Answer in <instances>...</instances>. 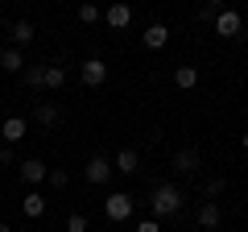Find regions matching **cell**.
I'll use <instances>...</instances> for the list:
<instances>
[{
	"mask_svg": "<svg viewBox=\"0 0 248 232\" xmlns=\"http://www.w3.org/2000/svg\"><path fill=\"white\" fill-rule=\"evenodd\" d=\"M33 120H37V125H46V129L58 125V104H50V99H46V104H37V108H33Z\"/></svg>",
	"mask_w": 248,
	"mask_h": 232,
	"instance_id": "obj_12",
	"label": "cell"
},
{
	"mask_svg": "<svg viewBox=\"0 0 248 232\" xmlns=\"http://www.w3.org/2000/svg\"><path fill=\"white\" fill-rule=\"evenodd\" d=\"M79 79L87 83V87H99V83L108 79V63H104V58H87L83 71H79Z\"/></svg>",
	"mask_w": 248,
	"mask_h": 232,
	"instance_id": "obj_3",
	"label": "cell"
},
{
	"mask_svg": "<svg viewBox=\"0 0 248 232\" xmlns=\"http://www.w3.org/2000/svg\"><path fill=\"white\" fill-rule=\"evenodd\" d=\"M137 232H161V228H157V220H141V224H137Z\"/></svg>",
	"mask_w": 248,
	"mask_h": 232,
	"instance_id": "obj_25",
	"label": "cell"
},
{
	"mask_svg": "<svg viewBox=\"0 0 248 232\" xmlns=\"http://www.w3.org/2000/svg\"><path fill=\"white\" fill-rule=\"evenodd\" d=\"M137 166H141V153H137V149H120L116 162H112V170H120V174H133Z\"/></svg>",
	"mask_w": 248,
	"mask_h": 232,
	"instance_id": "obj_9",
	"label": "cell"
},
{
	"mask_svg": "<svg viewBox=\"0 0 248 232\" xmlns=\"http://www.w3.org/2000/svg\"><path fill=\"white\" fill-rule=\"evenodd\" d=\"M215 17H219V4H203V9H199V21H211L215 25Z\"/></svg>",
	"mask_w": 248,
	"mask_h": 232,
	"instance_id": "obj_23",
	"label": "cell"
},
{
	"mask_svg": "<svg viewBox=\"0 0 248 232\" xmlns=\"http://www.w3.org/2000/svg\"><path fill=\"white\" fill-rule=\"evenodd\" d=\"M21 179H25V182H42V179H50V170H46V162L25 158V162H21Z\"/></svg>",
	"mask_w": 248,
	"mask_h": 232,
	"instance_id": "obj_7",
	"label": "cell"
},
{
	"mask_svg": "<svg viewBox=\"0 0 248 232\" xmlns=\"http://www.w3.org/2000/svg\"><path fill=\"white\" fill-rule=\"evenodd\" d=\"M174 170H178V174H190V170H199V153H195V149H182V153L174 158Z\"/></svg>",
	"mask_w": 248,
	"mask_h": 232,
	"instance_id": "obj_15",
	"label": "cell"
},
{
	"mask_svg": "<svg viewBox=\"0 0 248 232\" xmlns=\"http://www.w3.org/2000/svg\"><path fill=\"white\" fill-rule=\"evenodd\" d=\"M25 215H29V220H42V215H46V199L37 195V191L25 195Z\"/></svg>",
	"mask_w": 248,
	"mask_h": 232,
	"instance_id": "obj_16",
	"label": "cell"
},
{
	"mask_svg": "<svg viewBox=\"0 0 248 232\" xmlns=\"http://www.w3.org/2000/svg\"><path fill=\"white\" fill-rule=\"evenodd\" d=\"M104 21L112 29H128V21H133V9H128V4H112V9L104 13Z\"/></svg>",
	"mask_w": 248,
	"mask_h": 232,
	"instance_id": "obj_8",
	"label": "cell"
},
{
	"mask_svg": "<svg viewBox=\"0 0 248 232\" xmlns=\"http://www.w3.org/2000/svg\"><path fill=\"white\" fill-rule=\"evenodd\" d=\"M141 42L149 46V50H161V46L170 42V29H166V25H149V29H145V37H141Z\"/></svg>",
	"mask_w": 248,
	"mask_h": 232,
	"instance_id": "obj_11",
	"label": "cell"
},
{
	"mask_svg": "<svg viewBox=\"0 0 248 232\" xmlns=\"http://www.w3.org/2000/svg\"><path fill=\"white\" fill-rule=\"evenodd\" d=\"M66 232H87V215H83V212H71V215H66Z\"/></svg>",
	"mask_w": 248,
	"mask_h": 232,
	"instance_id": "obj_20",
	"label": "cell"
},
{
	"mask_svg": "<svg viewBox=\"0 0 248 232\" xmlns=\"http://www.w3.org/2000/svg\"><path fill=\"white\" fill-rule=\"evenodd\" d=\"M0 137H4V141H21V137H25V120H21V116H9V120H4V125H0Z\"/></svg>",
	"mask_w": 248,
	"mask_h": 232,
	"instance_id": "obj_10",
	"label": "cell"
},
{
	"mask_svg": "<svg viewBox=\"0 0 248 232\" xmlns=\"http://www.w3.org/2000/svg\"><path fill=\"white\" fill-rule=\"evenodd\" d=\"M182 203H186V199H182V191H178L174 182H161V187H153V195H149V207H153L157 220H161V215H178Z\"/></svg>",
	"mask_w": 248,
	"mask_h": 232,
	"instance_id": "obj_1",
	"label": "cell"
},
{
	"mask_svg": "<svg viewBox=\"0 0 248 232\" xmlns=\"http://www.w3.org/2000/svg\"><path fill=\"white\" fill-rule=\"evenodd\" d=\"M0 66H4V71H9V75H17L21 66H25V58H21V50H13V46H9V50L0 54Z\"/></svg>",
	"mask_w": 248,
	"mask_h": 232,
	"instance_id": "obj_17",
	"label": "cell"
},
{
	"mask_svg": "<svg viewBox=\"0 0 248 232\" xmlns=\"http://www.w3.org/2000/svg\"><path fill=\"white\" fill-rule=\"evenodd\" d=\"M240 141H244V149H248V133H244V137H240Z\"/></svg>",
	"mask_w": 248,
	"mask_h": 232,
	"instance_id": "obj_27",
	"label": "cell"
},
{
	"mask_svg": "<svg viewBox=\"0 0 248 232\" xmlns=\"http://www.w3.org/2000/svg\"><path fill=\"white\" fill-rule=\"evenodd\" d=\"M13 158H17V153H13V145H0V166H13Z\"/></svg>",
	"mask_w": 248,
	"mask_h": 232,
	"instance_id": "obj_24",
	"label": "cell"
},
{
	"mask_svg": "<svg viewBox=\"0 0 248 232\" xmlns=\"http://www.w3.org/2000/svg\"><path fill=\"white\" fill-rule=\"evenodd\" d=\"M83 174H87V182H91V187H104V182L112 179V162H108V158H91Z\"/></svg>",
	"mask_w": 248,
	"mask_h": 232,
	"instance_id": "obj_5",
	"label": "cell"
},
{
	"mask_svg": "<svg viewBox=\"0 0 248 232\" xmlns=\"http://www.w3.org/2000/svg\"><path fill=\"white\" fill-rule=\"evenodd\" d=\"M174 83H178L182 91L199 87V66H178V71H174Z\"/></svg>",
	"mask_w": 248,
	"mask_h": 232,
	"instance_id": "obj_13",
	"label": "cell"
},
{
	"mask_svg": "<svg viewBox=\"0 0 248 232\" xmlns=\"http://www.w3.org/2000/svg\"><path fill=\"white\" fill-rule=\"evenodd\" d=\"M66 182H71V174H66V170H50V187H66Z\"/></svg>",
	"mask_w": 248,
	"mask_h": 232,
	"instance_id": "obj_22",
	"label": "cell"
},
{
	"mask_svg": "<svg viewBox=\"0 0 248 232\" xmlns=\"http://www.w3.org/2000/svg\"><path fill=\"white\" fill-rule=\"evenodd\" d=\"M25 83H29V87H46V66H29V71H25Z\"/></svg>",
	"mask_w": 248,
	"mask_h": 232,
	"instance_id": "obj_19",
	"label": "cell"
},
{
	"mask_svg": "<svg viewBox=\"0 0 248 232\" xmlns=\"http://www.w3.org/2000/svg\"><path fill=\"white\" fill-rule=\"evenodd\" d=\"M66 83V71L62 66H46V87H62Z\"/></svg>",
	"mask_w": 248,
	"mask_h": 232,
	"instance_id": "obj_18",
	"label": "cell"
},
{
	"mask_svg": "<svg viewBox=\"0 0 248 232\" xmlns=\"http://www.w3.org/2000/svg\"><path fill=\"white\" fill-rule=\"evenodd\" d=\"M104 215L112 224H124L128 215H133V195H124V191H116V195L104 199Z\"/></svg>",
	"mask_w": 248,
	"mask_h": 232,
	"instance_id": "obj_2",
	"label": "cell"
},
{
	"mask_svg": "<svg viewBox=\"0 0 248 232\" xmlns=\"http://www.w3.org/2000/svg\"><path fill=\"white\" fill-rule=\"evenodd\" d=\"M33 33H37V29L33 25H29V21H17V25H13V50H17V46H29V42H33Z\"/></svg>",
	"mask_w": 248,
	"mask_h": 232,
	"instance_id": "obj_14",
	"label": "cell"
},
{
	"mask_svg": "<svg viewBox=\"0 0 248 232\" xmlns=\"http://www.w3.org/2000/svg\"><path fill=\"white\" fill-rule=\"evenodd\" d=\"M0 232H13V228H9V224H0Z\"/></svg>",
	"mask_w": 248,
	"mask_h": 232,
	"instance_id": "obj_26",
	"label": "cell"
},
{
	"mask_svg": "<svg viewBox=\"0 0 248 232\" xmlns=\"http://www.w3.org/2000/svg\"><path fill=\"white\" fill-rule=\"evenodd\" d=\"M219 224H223L219 203H215V199H207V203L199 207V228H219Z\"/></svg>",
	"mask_w": 248,
	"mask_h": 232,
	"instance_id": "obj_6",
	"label": "cell"
},
{
	"mask_svg": "<svg viewBox=\"0 0 248 232\" xmlns=\"http://www.w3.org/2000/svg\"><path fill=\"white\" fill-rule=\"evenodd\" d=\"M240 25H244V21H240L236 9H219V17H215V33H219V37H236Z\"/></svg>",
	"mask_w": 248,
	"mask_h": 232,
	"instance_id": "obj_4",
	"label": "cell"
},
{
	"mask_svg": "<svg viewBox=\"0 0 248 232\" xmlns=\"http://www.w3.org/2000/svg\"><path fill=\"white\" fill-rule=\"evenodd\" d=\"M79 21H83V25H95V21H99V9H95V4H79Z\"/></svg>",
	"mask_w": 248,
	"mask_h": 232,
	"instance_id": "obj_21",
	"label": "cell"
}]
</instances>
